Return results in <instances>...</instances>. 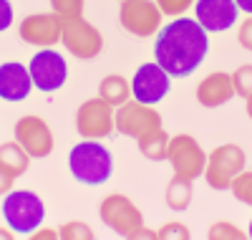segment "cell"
Segmentation results:
<instances>
[{
    "mask_svg": "<svg viewBox=\"0 0 252 240\" xmlns=\"http://www.w3.org/2000/svg\"><path fill=\"white\" fill-rule=\"evenodd\" d=\"M28 71L33 79V86L43 94L61 91L68 81V63L56 48H40L28 61Z\"/></svg>",
    "mask_w": 252,
    "mask_h": 240,
    "instance_id": "9c48e42d",
    "label": "cell"
},
{
    "mask_svg": "<svg viewBox=\"0 0 252 240\" xmlns=\"http://www.w3.org/2000/svg\"><path fill=\"white\" fill-rule=\"evenodd\" d=\"M98 96L114 109L131 99V81L121 74H109L98 81Z\"/></svg>",
    "mask_w": 252,
    "mask_h": 240,
    "instance_id": "ac0fdd59",
    "label": "cell"
},
{
    "mask_svg": "<svg viewBox=\"0 0 252 240\" xmlns=\"http://www.w3.org/2000/svg\"><path fill=\"white\" fill-rule=\"evenodd\" d=\"M192 198H194V182L192 180L172 177V182L166 185L164 200H166V207H169V210L184 212L189 205H192Z\"/></svg>",
    "mask_w": 252,
    "mask_h": 240,
    "instance_id": "ffe728a7",
    "label": "cell"
},
{
    "mask_svg": "<svg viewBox=\"0 0 252 240\" xmlns=\"http://www.w3.org/2000/svg\"><path fill=\"white\" fill-rule=\"evenodd\" d=\"M58 235L61 240H94L96 233L89 223H83V220H68V223H63L58 228Z\"/></svg>",
    "mask_w": 252,
    "mask_h": 240,
    "instance_id": "cb8c5ba5",
    "label": "cell"
},
{
    "mask_svg": "<svg viewBox=\"0 0 252 240\" xmlns=\"http://www.w3.org/2000/svg\"><path fill=\"white\" fill-rule=\"evenodd\" d=\"M15 23V8L10 0H0V33L8 31Z\"/></svg>",
    "mask_w": 252,
    "mask_h": 240,
    "instance_id": "f546056e",
    "label": "cell"
},
{
    "mask_svg": "<svg viewBox=\"0 0 252 240\" xmlns=\"http://www.w3.org/2000/svg\"><path fill=\"white\" fill-rule=\"evenodd\" d=\"M129 81H131V99H136L141 104H149V106H157L172 91V76L157 61L141 63Z\"/></svg>",
    "mask_w": 252,
    "mask_h": 240,
    "instance_id": "4fadbf2b",
    "label": "cell"
},
{
    "mask_svg": "<svg viewBox=\"0 0 252 240\" xmlns=\"http://www.w3.org/2000/svg\"><path fill=\"white\" fill-rule=\"evenodd\" d=\"M232 83H235V94L242 99L252 96V63H245V66H237L232 71Z\"/></svg>",
    "mask_w": 252,
    "mask_h": 240,
    "instance_id": "d4e9b609",
    "label": "cell"
},
{
    "mask_svg": "<svg viewBox=\"0 0 252 240\" xmlns=\"http://www.w3.org/2000/svg\"><path fill=\"white\" fill-rule=\"evenodd\" d=\"M83 5H86V0H51V10H53L61 20L81 18V15H83Z\"/></svg>",
    "mask_w": 252,
    "mask_h": 240,
    "instance_id": "484cf974",
    "label": "cell"
},
{
    "mask_svg": "<svg viewBox=\"0 0 252 240\" xmlns=\"http://www.w3.org/2000/svg\"><path fill=\"white\" fill-rule=\"evenodd\" d=\"M207 238L209 240H245L247 238V230L237 228L232 220H217V223L209 225Z\"/></svg>",
    "mask_w": 252,
    "mask_h": 240,
    "instance_id": "7402d4cb",
    "label": "cell"
},
{
    "mask_svg": "<svg viewBox=\"0 0 252 240\" xmlns=\"http://www.w3.org/2000/svg\"><path fill=\"white\" fill-rule=\"evenodd\" d=\"M245 101H247V117L252 119V96H250V99H245Z\"/></svg>",
    "mask_w": 252,
    "mask_h": 240,
    "instance_id": "d590c367",
    "label": "cell"
},
{
    "mask_svg": "<svg viewBox=\"0 0 252 240\" xmlns=\"http://www.w3.org/2000/svg\"><path fill=\"white\" fill-rule=\"evenodd\" d=\"M169 139H172V134H166V129L159 126V129H154V132L136 139L139 155L146 157L149 162H164L166 160V149H169Z\"/></svg>",
    "mask_w": 252,
    "mask_h": 240,
    "instance_id": "d6986e66",
    "label": "cell"
},
{
    "mask_svg": "<svg viewBox=\"0 0 252 240\" xmlns=\"http://www.w3.org/2000/svg\"><path fill=\"white\" fill-rule=\"evenodd\" d=\"M116 109L106 104L101 96L86 99L76 109V132L81 139H106L116 132L114 124Z\"/></svg>",
    "mask_w": 252,
    "mask_h": 240,
    "instance_id": "30bf717a",
    "label": "cell"
},
{
    "mask_svg": "<svg viewBox=\"0 0 252 240\" xmlns=\"http://www.w3.org/2000/svg\"><path fill=\"white\" fill-rule=\"evenodd\" d=\"M229 192H232V198L242 205H250L252 207V169H242L237 177L232 180V185H229Z\"/></svg>",
    "mask_w": 252,
    "mask_h": 240,
    "instance_id": "603a6c76",
    "label": "cell"
},
{
    "mask_svg": "<svg viewBox=\"0 0 252 240\" xmlns=\"http://www.w3.org/2000/svg\"><path fill=\"white\" fill-rule=\"evenodd\" d=\"M199 106L204 109H220L227 101H232L235 94V83H232V74L227 71H212L207 74L199 83H197V91H194Z\"/></svg>",
    "mask_w": 252,
    "mask_h": 240,
    "instance_id": "e0dca14e",
    "label": "cell"
},
{
    "mask_svg": "<svg viewBox=\"0 0 252 240\" xmlns=\"http://www.w3.org/2000/svg\"><path fill=\"white\" fill-rule=\"evenodd\" d=\"M98 217L101 223L106 225L109 230H114L119 238H134V233L146 225L144 223V215L141 210L136 207V202L124 192H111L101 200L98 205Z\"/></svg>",
    "mask_w": 252,
    "mask_h": 240,
    "instance_id": "5b68a950",
    "label": "cell"
},
{
    "mask_svg": "<svg viewBox=\"0 0 252 240\" xmlns=\"http://www.w3.org/2000/svg\"><path fill=\"white\" fill-rule=\"evenodd\" d=\"M15 142L23 147L33 160H46L53 155L56 149V137H53V129L51 124L38 117V114H26L15 121Z\"/></svg>",
    "mask_w": 252,
    "mask_h": 240,
    "instance_id": "8fae6325",
    "label": "cell"
},
{
    "mask_svg": "<svg viewBox=\"0 0 252 240\" xmlns=\"http://www.w3.org/2000/svg\"><path fill=\"white\" fill-rule=\"evenodd\" d=\"M247 238H252V220H250V228H247Z\"/></svg>",
    "mask_w": 252,
    "mask_h": 240,
    "instance_id": "8d00e7d4",
    "label": "cell"
},
{
    "mask_svg": "<svg viewBox=\"0 0 252 240\" xmlns=\"http://www.w3.org/2000/svg\"><path fill=\"white\" fill-rule=\"evenodd\" d=\"M13 238H18L13 228H8V225H3V228H0V240H13Z\"/></svg>",
    "mask_w": 252,
    "mask_h": 240,
    "instance_id": "e575fe53",
    "label": "cell"
},
{
    "mask_svg": "<svg viewBox=\"0 0 252 240\" xmlns=\"http://www.w3.org/2000/svg\"><path fill=\"white\" fill-rule=\"evenodd\" d=\"M194 20L207 33H224L240 20V8L235 0H197Z\"/></svg>",
    "mask_w": 252,
    "mask_h": 240,
    "instance_id": "9a60e30c",
    "label": "cell"
},
{
    "mask_svg": "<svg viewBox=\"0 0 252 240\" xmlns=\"http://www.w3.org/2000/svg\"><path fill=\"white\" fill-rule=\"evenodd\" d=\"M209 53V33L194 18H172L159 28L154 40V61L172 79L192 76Z\"/></svg>",
    "mask_w": 252,
    "mask_h": 240,
    "instance_id": "6da1fadb",
    "label": "cell"
},
{
    "mask_svg": "<svg viewBox=\"0 0 252 240\" xmlns=\"http://www.w3.org/2000/svg\"><path fill=\"white\" fill-rule=\"evenodd\" d=\"M35 89L31 71L26 63L20 61H5L0 63V99L3 101H26L31 96V91Z\"/></svg>",
    "mask_w": 252,
    "mask_h": 240,
    "instance_id": "2e32d148",
    "label": "cell"
},
{
    "mask_svg": "<svg viewBox=\"0 0 252 240\" xmlns=\"http://www.w3.org/2000/svg\"><path fill=\"white\" fill-rule=\"evenodd\" d=\"M18 36L20 40L31 43L38 48H53L61 43L63 36V20L51 10V13H31L18 23Z\"/></svg>",
    "mask_w": 252,
    "mask_h": 240,
    "instance_id": "5bb4252c",
    "label": "cell"
},
{
    "mask_svg": "<svg viewBox=\"0 0 252 240\" xmlns=\"http://www.w3.org/2000/svg\"><path fill=\"white\" fill-rule=\"evenodd\" d=\"M61 43L78 61H94L103 51V36H101V31L91 23V20L83 18V15L63 20Z\"/></svg>",
    "mask_w": 252,
    "mask_h": 240,
    "instance_id": "ba28073f",
    "label": "cell"
},
{
    "mask_svg": "<svg viewBox=\"0 0 252 240\" xmlns=\"http://www.w3.org/2000/svg\"><path fill=\"white\" fill-rule=\"evenodd\" d=\"M3 220L15 235L28 238L46 223V202L33 190H10L3 200Z\"/></svg>",
    "mask_w": 252,
    "mask_h": 240,
    "instance_id": "3957f363",
    "label": "cell"
},
{
    "mask_svg": "<svg viewBox=\"0 0 252 240\" xmlns=\"http://www.w3.org/2000/svg\"><path fill=\"white\" fill-rule=\"evenodd\" d=\"M31 155L20 147L18 142H5V144H0V164L8 167L15 177H20V174H26L28 167H31Z\"/></svg>",
    "mask_w": 252,
    "mask_h": 240,
    "instance_id": "44dd1931",
    "label": "cell"
},
{
    "mask_svg": "<svg viewBox=\"0 0 252 240\" xmlns=\"http://www.w3.org/2000/svg\"><path fill=\"white\" fill-rule=\"evenodd\" d=\"M119 23L126 33L136 38H152L164 26V15L157 5V0H121Z\"/></svg>",
    "mask_w": 252,
    "mask_h": 240,
    "instance_id": "52a82bcc",
    "label": "cell"
},
{
    "mask_svg": "<svg viewBox=\"0 0 252 240\" xmlns=\"http://www.w3.org/2000/svg\"><path fill=\"white\" fill-rule=\"evenodd\" d=\"M157 238L159 240H189L192 238V230H189L184 223H179V220H169V223H164L157 230Z\"/></svg>",
    "mask_w": 252,
    "mask_h": 240,
    "instance_id": "83f0119b",
    "label": "cell"
},
{
    "mask_svg": "<svg viewBox=\"0 0 252 240\" xmlns=\"http://www.w3.org/2000/svg\"><path fill=\"white\" fill-rule=\"evenodd\" d=\"M114 124H116L119 134L139 139V137L149 134V132H154V129L161 126V114L157 112V106H149V104H141L136 99H129L126 104L116 106Z\"/></svg>",
    "mask_w": 252,
    "mask_h": 240,
    "instance_id": "7c38bea8",
    "label": "cell"
},
{
    "mask_svg": "<svg viewBox=\"0 0 252 240\" xmlns=\"http://www.w3.org/2000/svg\"><path fill=\"white\" fill-rule=\"evenodd\" d=\"M28 238H33V240H61L58 230H53V228H46V225L35 228V230H33Z\"/></svg>",
    "mask_w": 252,
    "mask_h": 240,
    "instance_id": "1f68e13d",
    "label": "cell"
},
{
    "mask_svg": "<svg viewBox=\"0 0 252 240\" xmlns=\"http://www.w3.org/2000/svg\"><path fill=\"white\" fill-rule=\"evenodd\" d=\"M166 162H169L174 177L182 180H199L207 167V152L192 134H174L166 149Z\"/></svg>",
    "mask_w": 252,
    "mask_h": 240,
    "instance_id": "8992f818",
    "label": "cell"
},
{
    "mask_svg": "<svg viewBox=\"0 0 252 240\" xmlns=\"http://www.w3.org/2000/svg\"><path fill=\"white\" fill-rule=\"evenodd\" d=\"M131 240H159V238H157V230H152V228L141 225V228L134 233V238H131Z\"/></svg>",
    "mask_w": 252,
    "mask_h": 240,
    "instance_id": "d6a6232c",
    "label": "cell"
},
{
    "mask_svg": "<svg viewBox=\"0 0 252 240\" xmlns=\"http://www.w3.org/2000/svg\"><path fill=\"white\" fill-rule=\"evenodd\" d=\"M237 40L245 51L252 53V15H247L245 20H240V28H237Z\"/></svg>",
    "mask_w": 252,
    "mask_h": 240,
    "instance_id": "f1b7e54d",
    "label": "cell"
},
{
    "mask_svg": "<svg viewBox=\"0 0 252 240\" xmlns=\"http://www.w3.org/2000/svg\"><path fill=\"white\" fill-rule=\"evenodd\" d=\"M235 3H237L240 13H245V15H252V0H235Z\"/></svg>",
    "mask_w": 252,
    "mask_h": 240,
    "instance_id": "836d02e7",
    "label": "cell"
},
{
    "mask_svg": "<svg viewBox=\"0 0 252 240\" xmlns=\"http://www.w3.org/2000/svg\"><path fill=\"white\" fill-rule=\"evenodd\" d=\"M15 174L8 169V167H3V164H0V198H5V195L13 190V185H15Z\"/></svg>",
    "mask_w": 252,
    "mask_h": 240,
    "instance_id": "4dcf8cb0",
    "label": "cell"
},
{
    "mask_svg": "<svg viewBox=\"0 0 252 240\" xmlns=\"http://www.w3.org/2000/svg\"><path fill=\"white\" fill-rule=\"evenodd\" d=\"M119 3H121V0H119Z\"/></svg>",
    "mask_w": 252,
    "mask_h": 240,
    "instance_id": "74e56055",
    "label": "cell"
},
{
    "mask_svg": "<svg viewBox=\"0 0 252 240\" xmlns=\"http://www.w3.org/2000/svg\"><path fill=\"white\" fill-rule=\"evenodd\" d=\"M68 172L73 180L89 187H98L111 180L114 174V155L101 139H83L68 152Z\"/></svg>",
    "mask_w": 252,
    "mask_h": 240,
    "instance_id": "7a4b0ae2",
    "label": "cell"
},
{
    "mask_svg": "<svg viewBox=\"0 0 252 240\" xmlns=\"http://www.w3.org/2000/svg\"><path fill=\"white\" fill-rule=\"evenodd\" d=\"M197 0H157V5L164 18H182L194 8Z\"/></svg>",
    "mask_w": 252,
    "mask_h": 240,
    "instance_id": "4316f807",
    "label": "cell"
},
{
    "mask_svg": "<svg viewBox=\"0 0 252 240\" xmlns=\"http://www.w3.org/2000/svg\"><path fill=\"white\" fill-rule=\"evenodd\" d=\"M245 167H247L245 149L235 142H227V144L215 147L207 155V167H204L202 177L207 180V187H212L217 192H224V190H229L232 180Z\"/></svg>",
    "mask_w": 252,
    "mask_h": 240,
    "instance_id": "277c9868",
    "label": "cell"
}]
</instances>
